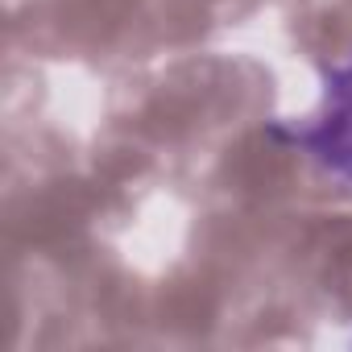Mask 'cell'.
Returning <instances> with one entry per match:
<instances>
[{
    "mask_svg": "<svg viewBox=\"0 0 352 352\" xmlns=\"http://www.w3.org/2000/svg\"><path fill=\"white\" fill-rule=\"evenodd\" d=\"M274 137L290 141L294 149L311 153L323 170L340 174L344 183H352V63L348 67H336L327 75V104H323V116L311 124V129H270Z\"/></svg>",
    "mask_w": 352,
    "mask_h": 352,
    "instance_id": "cell-1",
    "label": "cell"
}]
</instances>
